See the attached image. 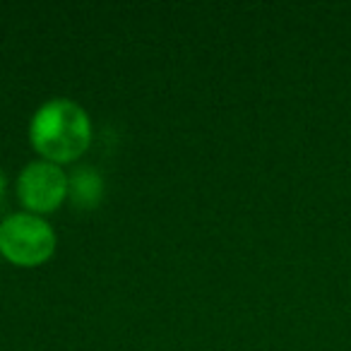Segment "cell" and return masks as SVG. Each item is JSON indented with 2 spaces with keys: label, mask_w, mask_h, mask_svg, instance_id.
Returning <instances> with one entry per match:
<instances>
[{
  "label": "cell",
  "mask_w": 351,
  "mask_h": 351,
  "mask_svg": "<svg viewBox=\"0 0 351 351\" xmlns=\"http://www.w3.org/2000/svg\"><path fill=\"white\" fill-rule=\"evenodd\" d=\"M56 250V231L36 215H12L0 224V255L20 267L44 265Z\"/></svg>",
  "instance_id": "obj_2"
},
{
  "label": "cell",
  "mask_w": 351,
  "mask_h": 351,
  "mask_svg": "<svg viewBox=\"0 0 351 351\" xmlns=\"http://www.w3.org/2000/svg\"><path fill=\"white\" fill-rule=\"evenodd\" d=\"M32 147L51 164H68L82 156L92 142V123L82 106L53 99L34 113L29 125Z\"/></svg>",
  "instance_id": "obj_1"
},
{
  "label": "cell",
  "mask_w": 351,
  "mask_h": 351,
  "mask_svg": "<svg viewBox=\"0 0 351 351\" xmlns=\"http://www.w3.org/2000/svg\"><path fill=\"white\" fill-rule=\"evenodd\" d=\"M17 195L29 212H53L68 197V176L58 164L32 161L17 178Z\"/></svg>",
  "instance_id": "obj_3"
},
{
  "label": "cell",
  "mask_w": 351,
  "mask_h": 351,
  "mask_svg": "<svg viewBox=\"0 0 351 351\" xmlns=\"http://www.w3.org/2000/svg\"><path fill=\"white\" fill-rule=\"evenodd\" d=\"M68 195L80 210H92L104 195V181L94 169H77L68 178Z\"/></svg>",
  "instance_id": "obj_4"
},
{
  "label": "cell",
  "mask_w": 351,
  "mask_h": 351,
  "mask_svg": "<svg viewBox=\"0 0 351 351\" xmlns=\"http://www.w3.org/2000/svg\"><path fill=\"white\" fill-rule=\"evenodd\" d=\"M3 193H5V176L0 171V200H3Z\"/></svg>",
  "instance_id": "obj_5"
}]
</instances>
